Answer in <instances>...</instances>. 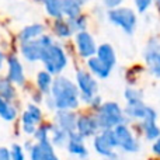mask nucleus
Here are the masks:
<instances>
[{
    "mask_svg": "<svg viewBox=\"0 0 160 160\" xmlns=\"http://www.w3.org/2000/svg\"><path fill=\"white\" fill-rule=\"evenodd\" d=\"M75 82L80 91L82 104L87 105L90 100L98 94V79L94 78L87 69H79L76 70Z\"/></svg>",
    "mask_w": 160,
    "mask_h": 160,
    "instance_id": "7",
    "label": "nucleus"
},
{
    "mask_svg": "<svg viewBox=\"0 0 160 160\" xmlns=\"http://www.w3.org/2000/svg\"><path fill=\"white\" fill-rule=\"evenodd\" d=\"M159 117H150L141 122H136V133L145 139L146 142H153L160 136V125L158 122Z\"/></svg>",
    "mask_w": 160,
    "mask_h": 160,
    "instance_id": "14",
    "label": "nucleus"
},
{
    "mask_svg": "<svg viewBox=\"0 0 160 160\" xmlns=\"http://www.w3.org/2000/svg\"><path fill=\"white\" fill-rule=\"evenodd\" d=\"M153 2H155V3H156V4H158V7L160 8V0H153Z\"/></svg>",
    "mask_w": 160,
    "mask_h": 160,
    "instance_id": "39",
    "label": "nucleus"
},
{
    "mask_svg": "<svg viewBox=\"0 0 160 160\" xmlns=\"http://www.w3.org/2000/svg\"><path fill=\"white\" fill-rule=\"evenodd\" d=\"M53 84V75H51L48 70L42 69L35 76V86L37 90L41 91L44 96H48L51 93V88Z\"/></svg>",
    "mask_w": 160,
    "mask_h": 160,
    "instance_id": "23",
    "label": "nucleus"
},
{
    "mask_svg": "<svg viewBox=\"0 0 160 160\" xmlns=\"http://www.w3.org/2000/svg\"><path fill=\"white\" fill-rule=\"evenodd\" d=\"M125 115H127L128 122H141L146 118H150V117H159L158 111H156L155 107L152 105H148L145 101H139V102H132V104H125L124 107Z\"/></svg>",
    "mask_w": 160,
    "mask_h": 160,
    "instance_id": "12",
    "label": "nucleus"
},
{
    "mask_svg": "<svg viewBox=\"0 0 160 160\" xmlns=\"http://www.w3.org/2000/svg\"><path fill=\"white\" fill-rule=\"evenodd\" d=\"M42 121H44L42 108L35 102H30L25 105V108L20 115V129L24 135L32 136Z\"/></svg>",
    "mask_w": 160,
    "mask_h": 160,
    "instance_id": "6",
    "label": "nucleus"
},
{
    "mask_svg": "<svg viewBox=\"0 0 160 160\" xmlns=\"http://www.w3.org/2000/svg\"><path fill=\"white\" fill-rule=\"evenodd\" d=\"M69 132H66L65 129H62L61 127H58L56 124L52 122V131H51V143L55 148H65L69 141Z\"/></svg>",
    "mask_w": 160,
    "mask_h": 160,
    "instance_id": "25",
    "label": "nucleus"
},
{
    "mask_svg": "<svg viewBox=\"0 0 160 160\" xmlns=\"http://www.w3.org/2000/svg\"><path fill=\"white\" fill-rule=\"evenodd\" d=\"M100 125L97 117L93 111L80 112L78 115V124H76V132L84 139H93L100 132Z\"/></svg>",
    "mask_w": 160,
    "mask_h": 160,
    "instance_id": "11",
    "label": "nucleus"
},
{
    "mask_svg": "<svg viewBox=\"0 0 160 160\" xmlns=\"http://www.w3.org/2000/svg\"><path fill=\"white\" fill-rule=\"evenodd\" d=\"M41 62L44 65V69L48 70L51 75L59 76L69 65V58L65 48L58 42H53L42 51Z\"/></svg>",
    "mask_w": 160,
    "mask_h": 160,
    "instance_id": "3",
    "label": "nucleus"
},
{
    "mask_svg": "<svg viewBox=\"0 0 160 160\" xmlns=\"http://www.w3.org/2000/svg\"><path fill=\"white\" fill-rule=\"evenodd\" d=\"M101 2H102V4L108 8V10H111V8L119 7V6L124 3V0H101Z\"/></svg>",
    "mask_w": 160,
    "mask_h": 160,
    "instance_id": "35",
    "label": "nucleus"
},
{
    "mask_svg": "<svg viewBox=\"0 0 160 160\" xmlns=\"http://www.w3.org/2000/svg\"><path fill=\"white\" fill-rule=\"evenodd\" d=\"M4 62H6V56H4V53H3V51L0 49V70L4 66Z\"/></svg>",
    "mask_w": 160,
    "mask_h": 160,
    "instance_id": "38",
    "label": "nucleus"
},
{
    "mask_svg": "<svg viewBox=\"0 0 160 160\" xmlns=\"http://www.w3.org/2000/svg\"><path fill=\"white\" fill-rule=\"evenodd\" d=\"M44 104L47 110L58 111V110H72L78 111L82 105L80 91L76 82L70 80L66 76H56L53 79V84L51 93L45 96Z\"/></svg>",
    "mask_w": 160,
    "mask_h": 160,
    "instance_id": "1",
    "label": "nucleus"
},
{
    "mask_svg": "<svg viewBox=\"0 0 160 160\" xmlns=\"http://www.w3.org/2000/svg\"><path fill=\"white\" fill-rule=\"evenodd\" d=\"M51 131H52V122L42 121L39 127L37 128L35 133L32 135L34 141H49L51 142Z\"/></svg>",
    "mask_w": 160,
    "mask_h": 160,
    "instance_id": "30",
    "label": "nucleus"
},
{
    "mask_svg": "<svg viewBox=\"0 0 160 160\" xmlns=\"http://www.w3.org/2000/svg\"><path fill=\"white\" fill-rule=\"evenodd\" d=\"M0 96L8 101H14L17 98L16 84L7 76H0Z\"/></svg>",
    "mask_w": 160,
    "mask_h": 160,
    "instance_id": "24",
    "label": "nucleus"
},
{
    "mask_svg": "<svg viewBox=\"0 0 160 160\" xmlns=\"http://www.w3.org/2000/svg\"><path fill=\"white\" fill-rule=\"evenodd\" d=\"M78 115L79 114L76 111L72 110H58L55 111L53 115V124H56L58 127H61L62 129H65L66 132L72 133L76 131V124H78Z\"/></svg>",
    "mask_w": 160,
    "mask_h": 160,
    "instance_id": "17",
    "label": "nucleus"
},
{
    "mask_svg": "<svg viewBox=\"0 0 160 160\" xmlns=\"http://www.w3.org/2000/svg\"><path fill=\"white\" fill-rule=\"evenodd\" d=\"M124 100H125V104L145 101L143 91H142L141 88L135 87V86H128V87L124 90Z\"/></svg>",
    "mask_w": 160,
    "mask_h": 160,
    "instance_id": "29",
    "label": "nucleus"
},
{
    "mask_svg": "<svg viewBox=\"0 0 160 160\" xmlns=\"http://www.w3.org/2000/svg\"><path fill=\"white\" fill-rule=\"evenodd\" d=\"M96 160H105V159H101V158H100V159H96Z\"/></svg>",
    "mask_w": 160,
    "mask_h": 160,
    "instance_id": "42",
    "label": "nucleus"
},
{
    "mask_svg": "<svg viewBox=\"0 0 160 160\" xmlns=\"http://www.w3.org/2000/svg\"><path fill=\"white\" fill-rule=\"evenodd\" d=\"M75 44H76V49H78V53L80 58L88 59V58H91V56H96L97 44H96L94 37L91 35L88 31L76 32Z\"/></svg>",
    "mask_w": 160,
    "mask_h": 160,
    "instance_id": "13",
    "label": "nucleus"
},
{
    "mask_svg": "<svg viewBox=\"0 0 160 160\" xmlns=\"http://www.w3.org/2000/svg\"><path fill=\"white\" fill-rule=\"evenodd\" d=\"M53 34L59 38H69L73 34V30L70 27L69 21L63 18H56L53 22Z\"/></svg>",
    "mask_w": 160,
    "mask_h": 160,
    "instance_id": "27",
    "label": "nucleus"
},
{
    "mask_svg": "<svg viewBox=\"0 0 160 160\" xmlns=\"http://www.w3.org/2000/svg\"><path fill=\"white\" fill-rule=\"evenodd\" d=\"M86 66H87V70L94 76V78H97L100 80L108 79L110 75H111V72H112V69H111L108 65H105L102 61H100L97 56H91V58H88Z\"/></svg>",
    "mask_w": 160,
    "mask_h": 160,
    "instance_id": "19",
    "label": "nucleus"
},
{
    "mask_svg": "<svg viewBox=\"0 0 160 160\" xmlns=\"http://www.w3.org/2000/svg\"><path fill=\"white\" fill-rule=\"evenodd\" d=\"M62 10H63V16L70 20L82 14V4L78 0H62Z\"/></svg>",
    "mask_w": 160,
    "mask_h": 160,
    "instance_id": "26",
    "label": "nucleus"
},
{
    "mask_svg": "<svg viewBox=\"0 0 160 160\" xmlns=\"http://www.w3.org/2000/svg\"><path fill=\"white\" fill-rule=\"evenodd\" d=\"M96 117L98 121L100 129H114L117 125L128 122L124 107L117 101H104L101 107L96 111Z\"/></svg>",
    "mask_w": 160,
    "mask_h": 160,
    "instance_id": "2",
    "label": "nucleus"
},
{
    "mask_svg": "<svg viewBox=\"0 0 160 160\" xmlns=\"http://www.w3.org/2000/svg\"><path fill=\"white\" fill-rule=\"evenodd\" d=\"M105 160H121V155H119V152L117 150L115 153H112V155L110 156L108 159H105Z\"/></svg>",
    "mask_w": 160,
    "mask_h": 160,
    "instance_id": "37",
    "label": "nucleus"
},
{
    "mask_svg": "<svg viewBox=\"0 0 160 160\" xmlns=\"http://www.w3.org/2000/svg\"><path fill=\"white\" fill-rule=\"evenodd\" d=\"M143 61L150 76L160 80V39L153 37L143 49Z\"/></svg>",
    "mask_w": 160,
    "mask_h": 160,
    "instance_id": "8",
    "label": "nucleus"
},
{
    "mask_svg": "<svg viewBox=\"0 0 160 160\" xmlns=\"http://www.w3.org/2000/svg\"><path fill=\"white\" fill-rule=\"evenodd\" d=\"M10 156L11 160H27V150L20 143H13L10 146Z\"/></svg>",
    "mask_w": 160,
    "mask_h": 160,
    "instance_id": "31",
    "label": "nucleus"
},
{
    "mask_svg": "<svg viewBox=\"0 0 160 160\" xmlns=\"http://www.w3.org/2000/svg\"><path fill=\"white\" fill-rule=\"evenodd\" d=\"M107 18L111 24L119 27L125 34L132 35L138 25V17L136 13L129 7H117L111 8L107 13Z\"/></svg>",
    "mask_w": 160,
    "mask_h": 160,
    "instance_id": "5",
    "label": "nucleus"
},
{
    "mask_svg": "<svg viewBox=\"0 0 160 160\" xmlns=\"http://www.w3.org/2000/svg\"><path fill=\"white\" fill-rule=\"evenodd\" d=\"M149 160H160L159 158H153V159H149Z\"/></svg>",
    "mask_w": 160,
    "mask_h": 160,
    "instance_id": "41",
    "label": "nucleus"
},
{
    "mask_svg": "<svg viewBox=\"0 0 160 160\" xmlns=\"http://www.w3.org/2000/svg\"><path fill=\"white\" fill-rule=\"evenodd\" d=\"M0 160H11V156H10V148L0 146Z\"/></svg>",
    "mask_w": 160,
    "mask_h": 160,
    "instance_id": "36",
    "label": "nucleus"
},
{
    "mask_svg": "<svg viewBox=\"0 0 160 160\" xmlns=\"http://www.w3.org/2000/svg\"><path fill=\"white\" fill-rule=\"evenodd\" d=\"M96 56L102 61L105 65L114 69L117 65V53H115V49L112 48V45L110 44H101L97 47V52H96Z\"/></svg>",
    "mask_w": 160,
    "mask_h": 160,
    "instance_id": "20",
    "label": "nucleus"
},
{
    "mask_svg": "<svg viewBox=\"0 0 160 160\" xmlns=\"http://www.w3.org/2000/svg\"><path fill=\"white\" fill-rule=\"evenodd\" d=\"M45 48L41 45L39 39H34V41H28V42H22L20 45V52L21 56L30 63H35V62H41V56H42V51Z\"/></svg>",
    "mask_w": 160,
    "mask_h": 160,
    "instance_id": "18",
    "label": "nucleus"
},
{
    "mask_svg": "<svg viewBox=\"0 0 160 160\" xmlns=\"http://www.w3.org/2000/svg\"><path fill=\"white\" fill-rule=\"evenodd\" d=\"M78 2L80 3V4H84V3H86V2H87V0H78Z\"/></svg>",
    "mask_w": 160,
    "mask_h": 160,
    "instance_id": "40",
    "label": "nucleus"
},
{
    "mask_svg": "<svg viewBox=\"0 0 160 160\" xmlns=\"http://www.w3.org/2000/svg\"><path fill=\"white\" fill-rule=\"evenodd\" d=\"M150 152H152V155L155 156V158L160 159V136L152 142V145H150Z\"/></svg>",
    "mask_w": 160,
    "mask_h": 160,
    "instance_id": "34",
    "label": "nucleus"
},
{
    "mask_svg": "<svg viewBox=\"0 0 160 160\" xmlns=\"http://www.w3.org/2000/svg\"><path fill=\"white\" fill-rule=\"evenodd\" d=\"M45 10L52 18H63V10H62V0H42Z\"/></svg>",
    "mask_w": 160,
    "mask_h": 160,
    "instance_id": "28",
    "label": "nucleus"
},
{
    "mask_svg": "<svg viewBox=\"0 0 160 160\" xmlns=\"http://www.w3.org/2000/svg\"><path fill=\"white\" fill-rule=\"evenodd\" d=\"M28 160H61L49 141H32L25 143Z\"/></svg>",
    "mask_w": 160,
    "mask_h": 160,
    "instance_id": "10",
    "label": "nucleus"
},
{
    "mask_svg": "<svg viewBox=\"0 0 160 160\" xmlns=\"http://www.w3.org/2000/svg\"><path fill=\"white\" fill-rule=\"evenodd\" d=\"M65 149L68 150V153L75 158H78L80 160H84L88 158L90 152H88V148L86 145V139L83 136H80L78 132H72L69 135V141H68Z\"/></svg>",
    "mask_w": 160,
    "mask_h": 160,
    "instance_id": "15",
    "label": "nucleus"
},
{
    "mask_svg": "<svg viewBox=\"0 0 160 160\" xmlns=\"http://www.w3.org/2000/svg\"><path fill=\"white\" fill-rule=\"evenodd\" d=\"M112 131L117 141L118 152L127 153V155H135V153L141 152V139H139V135L136 133L135 128L129 122L117 125Z\"/></svg>",
    "mask_w": 160,
    "mask_h": 160,
    "instance_id": "4",
    "label": "nucleus"
},
{
    "mask_svg": "<svg viewBox=\"0 0 160 160\" xmlns=\"http://www.w3.org/2000/svg\"><path fill=\"white\" fill-rule=\"evenodd\" d=\"M17 117H18V108L14 105V102L0 96V119L6 122H13L17 119Z\"/></svg>",
    "mask_w": 160,
    "mask_h": 160,
    "instance_id": "22",
    "label": "nucleus"
},
{
    "mask_svg": "<svg viewBox=\"0 0 160 160\" xmlns=\"http://www.w3.org/2000/svg\"><path fill=\"white\" fill-rule=\"evenodd\" d=\"M70 24V27H72L73 32H80V31H86V27H87V18H86V16H78L75 17V18H70L68 20Z\"/></svg>",
    "mask_w": 160,
    "mask_h": 160,
    "instance_id": "32",
    "label": "nucleus"
},
{
    "mask_svg": "<svg viewBox=\"0 0 160 160\" xmlns=\"http://www.w3.org/2000/svg\"><path fill=\"white\" fill-rule=\"evenodd\" d=\"M44 32H45V27L42 24L27 25V27H24L18 32V41H20V44L34 41V39H38L41 35H44Z\"/></svg>",
    "mask_w": 160,
    "mask_h": 160,
    "instance_id": "21",
    "label": "nucleus"
},
{
    "mask_svg": "<svg viewBox=\"0 0 160 160\" xmlns=\"http://www.w3.org/2000/svg\"><path fill=\"white\" fill-rule=\"evenodd\" d=\"M91 146L93 150L100 156L101 159H108L112 153H115L117 150V141L114 136L112 129H104L100 131L91 141Z\"/></svg>",
    "mask_w": 160,
    "mask_h": 160,
    "instance_id": "9",
    "label": "nucleus"
},
{
    "mask_svg": "<svg viewBox=\"0 0 160 160\" xmlns=\"http://www.w3.org/2000/svg\"><path fill=\"white\" fill-rule=\"evenodd\" d=\"M7 63V78L11 80L16 86H24L25 84V72L21 61L16 55H8L6 58Z\"/></svg>",
    "mask_w": 160,
    "mask_h": 160,
    "instance_id": "16",
    "label": "nucleus"
},
{
    "mask_svg": "<svg viewBox=\"0 0 160 160\" xmlns=\"http://www.w3.org/2000/svg\"><path fill=\"white\" fill-rule=\"evenodd\" d=\"M133 3H135L136 10H138L141 14H143V13H146V11L150 8L153 0H133Z\"/></svg>",
    "mask_w": 160,
    "mask_h": 160,
    "instance_id": "33",
    "label": "nucleus"
}]
</instances>
